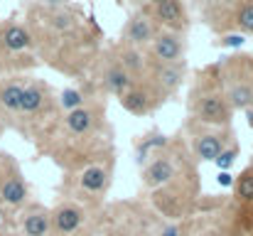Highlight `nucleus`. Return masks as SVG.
Listing matches in <instances>:
<instances>
[{
    "label": "nucleus",
    "mask_w": 253,
    "mask_h": 236,
    "mask_svg": "<svg viewBox=\"0 0 253 236\" xmlns=\"http://www.w3.org/2000/svg\"><path fill=\"white\" fill-rule=\"evenodd\" d=\"M91 236H98V234H91Z\"/></svg>",
    "instance_id": "obj_31"
},
{
    "label": "nucleus",
    "mask_w": 253,
    "mask_h": 236,
    "mask_svg": "<svg viewBox=\"0 0 253 236\" xmlns=\"http://www.w3.org/2000/svg\"><path fill=\"white\" fill-rule=\"evenodd\" d=\"M148 77L153 79L158 91L168 98L172 94H177V89L184 81V62H177V64H153L150 62V74Z\"/></svg>",
    "instance_id": "obj_15"
},
{
    "label": "nucleus",
    "mask_w": 253,
    "mask_h": 236,
    "mask_svg": "<svg viewBox=\"0 0 253 236\" xmlns=\"http://www.w3.org/2000/svg\"><path fill=\"white\" fill-rule=\"evenodd\" d=\"M216 182H219L221 187H234L236 177H234L231 172H219V175H216Z\"/></svg>",
    "instance_id": "obj_26"
},
{
    "label": "nucleus",
    "mask_w": 253,
    "mask_h": 236,
    "mask_svg": "<svg viewBox=\"0 0 253 236\" xmlns=\"http://www.w3.org/2000/svg\"><path fill=\"white\" fill-rule=\"evenodd\" d=\"M47 141L52 145V160L67 172H82L88 165L111 162L113 157L111 126L101 101H88L84 108L64 113Z\"/></svg>",
    "instance_id": "obj_2"
},
{
    "label": "nucleus",
    "mask_w": 253,
    "mask_h": 236,
    "mask_svg": "<svg viewBox=\"0 0 253 236\" xmlns=\"http://www.w3.org/2000/svg\"><path fill=\"white\" fill-rule=\"evenodd\" d=\"M163 101H165V96L158 91V86L153 84L150 77L140 79V81H133V86L118 98V103L123 106V111H128L130 116H148Z\"/></svg>",
    "instance_id": "obj_7"
},
{
    "label": "nucleus",
    "mask_w": 253,
    "mask_h": 236,
    "mask_svg": "<svg viewBox=\"0 0 253 236\" xmlns=\"http://www.w3.org/2000/svg\"><path fill=\"white\" fill-rule=\"evenodd\" d=\"M168 143H169L168 136H163V133H158V131H155V133H148L145 138H140V141L135 143V162L143 167L150 157L155 155L158 150H163Z\"/></svg>",
    "instance_id": "obj_21"
},
{
    "label": "nucleus",
    "mask_w": 253,
    "mask_h": 236,
    "mask_svg": "<svg viewBox=\"0 0 253 236\" xmlns=\"http://www.w3.org/2000/svg\"><path fill=\"white\" fill-rule=\"evenodd\" d=\"M106 236H140L138 232H130V229H116V232H108Z\"/></svg>",
    "instance_id": "obj_27"
},
{
    "label": "nucleus",
    "mask_w": 253,
    "mask_h": 236,
    "mask_svg": "<svg viewBox=\"0 0 253 236\" xmlns=\"http://www.w3.org/2000/svg\"><path fill=\"white\" fill-rule=\"evenodd\" d=\"M0 236H2V234H0Z\"/></svg>",
    "instance_id": "obj_32"
},
{
    "label": "nucleus",
    "mask_w": 253,
    "mask_h": 236,
    "mask_svg": "<svg viewBox=\"0 0 253 236\" xmlns=\"http://www.w3.org/2000/svg\"><path fill=\"white\" fill-rule=\"evenodd\" d=\"M194 160L184 141H169L140 167L143 189L163 217L179 219L194 212V202L199 199V172Z\"/></svg>",
    "instance_id": "obj_1"
},
{
    "label": "nucleus",
    "mask_w": 253,
    "mask_h": 236,
    "mask_svg": "<svg viewBox=\"0 0 253 236\" xmlns=\"http://www.w3.org/2000/svg\"><path fill=\"white\" fill-rule=\"evenodd\" d=\"M241 153V148H239V143L234 141L231 145H226L224 150H221V155L214 160V165L219 167V172H229L231 167H234V162H236V157Z\"/></svg>",
    "instance_id": "obj_23"
},
{
    "label": "nucleus",
    "mask_w": 253,
    "mask_h": 236,
    "mask_svg": "<svg viewBox=\"0 0 253 236\" xmlns=\"http://www.w3.org/2000/svg\"><path fill=\"white\" fill-rule=\"evenodd\" d=\"M0 47L10 54H22V52H30L35 47V37L25 25L7 22L0 27Z\"/></svg>",
    "instance_id": "obj_17"
},
{
    "label": "nucleus",
    "mask_w": 253,
    "mask_h": 236,
    "mask_svg": "<svg viewBox=\"0 0 253 236\" xmlns=\"http://www.w3.org/2000/svg\"><path fill=\"white\" fill-rule=\"evenodd\" d=\"M189 116L197 118L199 123L204 126H211V128H231V121H234V111L231 106L226 103L216 79L211 74L209 67L199 69L197 79L189 89Z\"/></svg>",
    "instance_id": "obj_5"
},
{
    "label": "nucleus",
    "mask_w": 253,
    "mask_h": 236,
    "mask_svg": "<svg viewBox=\"0 0 253 236\" xmlns=\"http://www.w3.org/2000/svg\"><path fill=\"white\" fill-rule=\"evenodd\" d=\"M184 52H187L184 35L158 30V35L150 45V62L153 64H177V62H184Z\"/></svg>",
    "instance_id": "obj_11"
},
{
    "label": "nucleus",
    "mask_w": 253,
    "mask_h": 236,
    "mask_svg": "<svg viewBox=\"0 0 253 236\" xmlns=\"http://www.w3.org/2000/svg\"><path fill=\"white\" fill-rule=\"evenodd\" d=\"M88 219L84 204L77 199H64L52 209V236H82Z\"/></svg>",
    "instance_id": "obj_9"
},
{
    "label": "nucleus",
    "mask_w": 253,
    "mask_h": 236,
    "mask_svg": "<svg viewBox=\"0 0 253 236\" xmlns=\"http://www.w3.org/2000/svg\"><path fill=\"white\" fill-rule=\"evenodd\" d=\"M22 236H52V209L44 204H30L20 219Z\"/></svg>",
    "instance_id": "obj_16"
},
{
    "label": "nucleus",
    "mask_w": 253,
    "mask_h": 236,
    "mask_svg": "<svg viewBox=\"0 0 253 236\" xmlns=\"http://www.w3.org/2000/svg\"><path fill=\"white\" fill-rule=\"evenodd\" d=\"M249 165H253V157H251V162H249Z\"/></svg>",
    "instance_id": "obj_30"
},
{
    "label": "nucleus",
    "mask_w": 253,
    "mask_h": 236,
    "mask_svg": "<svg viewBox=\"0 0 253 236\" xmlns=\"http://www.w3.org/2000/svg\"><path fill=\"white\" fill-rule=\"evenodd\" d=\"M113 57L118 59V64L130 74L133 81H140V79H145L150 74V59L145 57V52L143 49H135V47H126V45H116L113 49Z\"/></svg>",
    "instance_id": "obj_14"
},
{
    "label": "nucleus",
    "mask_w": 253,
    "mask_h": 236,
    "mask_svg": "<svg viewBox=\"0 0 253 236\" xmlns=\"http://www.w3.org/2000/svg\"><path fill=\"white\" fill-rule=\"evenodd\" d=\"M184 136H187L184 143L189 145L192 155L199 162H214L226 145L234 143V128H211L192 116L184 123Z\"/></svg>",
    "instance_id": "obj_6"
},
{
    "label": "nucleus",
    "mask_w": 253,
    "mask_h": 236,
    "mask_svg": "<svg viewBox=\"0 0 253 236\" xmlns=\"http://www.w3.org/2000/svg\"><path fill=\"white\" fill-rule=\"evenodd\" d=\"M219 45H221V47H244V45H246V35H241V32L221 35V37H219Z\"/></svg>",
    "instance_id": "obj_24"
},
{
    "label": "nucleus",
    "mask_w": 253,
    "mask_h": 236,
    "mask_svg": "<svg viewBox=\"0 0 253 236\" xmlns=\"http://www.w3.org/2000/svg\"><path fill=\"white\" fill-rule=\"evenodd\" d=\"M231 30L241 35H253V0H229Z\"/></svg>",
    "instance_id": "obj_20"
},
{
    "label": "nucleus",
    "mask_w": 253,
    "mask_h": 236,
    "mask_svg": "<svg viewBox=\"0 0 253 236\" xmlns=\"http://www.w3.org/2000/svg\"><path fill=\"white\" fill-rule=\"evenodd\" d=\"M231 111L253 108V54H231L209 64Z\"/></svg>",
    "instance_id": "obj_4"
},
{
    "label": "nucleus",
    "mask_w": 253,
    "mask_h": 236,
    "mask_svg": "<svg viewBox=\"0 0 253 236\" xmlns=\"http://www.w3.org/2000/svg\"><path fill=\"white\" fill-rule=\"evenodd\" d=\"M15 118L30 141H35V138L47 141L52 136V131L62 121V111H59L57 96L47 81H40V79L27 81V89L22 94V103H20V111Z\"/></svg>",
    "instance_id": "obj_3"
},
{
    "label": "nucleus",
    "mask_w": 253,
    "mask_h": 236,
    "mask_svg": "<svg viewBox=\"0 0 253 236\" xmlns=\"http://www.w3.org/2000/svg\"><path fill=\"white\" fill-rule=\"evenodd\" d=\"M111 185V162H98V165H88L82 172H77V194H79V204L84 202H96L101 204V199L106 197Z\"/></svg>",
    "instance_id": "obj_8"
},
{
    "label": "nucleus",
    "mask_w": 253,
    "mask_h": 236,
    "mask_svg": "<svg viewBox=\"0 0 253 236\" xmlns=\"http://www.w3.org/2000/svg\"><path fill=\"white\" fill-rule=\"evenodd\" d=\"M150 20L158 25V30H169V32H179L184 35L189 30V15L182 0H165L155 7H143Z\"/></svg>",
    "instance_id": "obj_12"
},
{
    "label": "nucleus",
    "mask_w": 253,
    "mask_h": 236,
    "mask_svg": "<svg viewBox=\"0 0 253 236\" xmlns=\"http://www.w3.org/2000/svg\"><path fill=\"white\" fill-rule=\"evenodd\" d=\"M155 35H158V25L150 20V15L145 10H135L126 20V25L121 30V45L135 47V49H145V47L153 45Z\"/></svg>",
    "instance_id": "obj_10"
},
{
    "label": "nucleus",
    "mask_w": 253,
    "mask_h": 236,
    "mask_svg": "<svg viewBox=\"0 0 253 236\" xmlns=\"http://www.w3.org/2000/svg\"><path fill=\"white\" fill-rule=\"evenodd\" d=\"M160 236H194L192 232H187L184 227H179V224H168L163 232H160Z\"/></svg>",
    "instance_id": "obj_25"
},
{
    "label": "nucleus",
    "mask_w": 253,
    "mask_h": 236,
    "mask_svg": "<svg viewBox=\"0 0 253 236\" xmlns=\"http://www.w3.org/2000/svg\"><path fill=\"white\" fill-rule=\"evenodd\" d=\"M160 2H165V0H145V7H155V5H160Z\"/></svg>",
    "instance_id": "obj_28"
},
{
    "label": "nucleus",
    "mask_w": 253,
    "mask_h": 236,
    "mask_svg": "<svg viewBox=\"0 0 253 236\" xmlns=\"http://www.w3.org/2000/svg\"><path fill=\"white\" fill-rule=\"evenodd\" d=\"M88 101H91V98L86 96L82 89H77V86H67V89H62V91L57 94V106H59L62 116H64V113H72V111H77V108H84Z\"/></svg>",
    "instance_id": "obj_22"
},
{
    "label": "nucleus",
    "mask_w": 253,
    "mask_h": 236,
    "mask_svg": "<svg viewBox=\"0 0 253 236\" xmlns=\"http://www.w3.org/2000/svg\"><path fill=\"white\" fill-rule=\"evenodd\" d=\"M98 84H101L103 94H108V96H113V98H121V96L133 86V79L118 64V59L113 57V52H108V57H106V62L101 64V72H98Z\"/></svg>",
    "instance_id": "obj_13"
},
{
    "label": "nucleus",
    "mask_w": 253,
    "mask_h": 236,
    "mask_svg": "<svg viewBox=\"0 0 253 236\" xmlns=\"http://www.w3.org/2000/svg\"><path fill=\"white\" fill-rule=\"evenodd\" d=\"M30 197V189H27V182L22 180V175L12 172L7 175L2 182H0V202L12 207V209H20Z\"/></svg>",
    "instance_id": "obj_19"
},
{
    "label": "nucleus",
    "mask_w": 253,
    "mask_h": 236,
    "mask_svg": "<svg viewBox=\"0 0 253 236\" xmlns=\"http://www.w3.org/2000/svg\"><path fill=\"white\" fill-rule=\"evenodd\" d=\"M27 81L30 79H22V77H15L5 84H0V111L10 118L17 116L20 111V103H22V94L27 89Z\"/></svg>",
    "instance_id": "obj_18"
},
{
    "label": "nucleus",
    "mask_w": 253,
    "mask_h": 236,
    "mask_svg": "<svg viewBox=\"0 0 253 236\" xmlns=\"http://www.w3.org/2000/svg\"><path fill=\"white\" fill-rule=\"evenodd\" d=\"M113 2H118V5H121V2H123V0H113Z\"/></svg>",
    "instance_id": "obj_29"
}]
</instances>
